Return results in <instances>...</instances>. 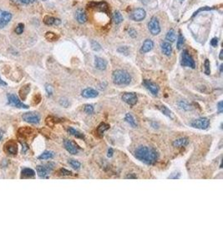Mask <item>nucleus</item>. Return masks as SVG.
I'll use <instances>...</instances> for the list:
<instances>
[{"instance_id":"1","label":"nucleus","mask_w":223,"mask_h":250,"mask_svg":"<svg viewBox=\"0 0 223 250\" xmlns=\"http://www.w3.org/2000/svg\"><path fill=\"white\" fill-rule=\"evenodd\" d=\"M134 156L145 164H153L158 159V153L154 148L149 146H139L134 152Z\"/></svg>"},{"instance_id":"2","label":"nucleus","mask_w":223,"mask_h":250,"mask_svg":"<svg viewBox=\"0 0 223 250\" xmlns=\"http://www.w3.org/2000/svg\"><path fill=\"white\" fill-rule=\"evenodd\" d=\"M132 78L130 74L123 69H117L113 72L112 80L116 85H128L131 82Z\"/></svg>"},{"instance_id":"3","label":"nucleus","mask_w":223,"mask_h":250,"mask_svg":"<svg viewBox=\"0 0 223 250\" xmlns=\"http://www.w3.org/2000/svg\"><path fill=\"white\" fill-rule=\"evenodd\" d=\"M181 64L184 67H189V68H196L195 61H194L193 58L190 54V53L188 52L187 49L183 50L182 54H181Z\"/></svg>"},{"instance_id":"4","label":"nucleus","mask_w":223,"mask_h":250,"mask_svg":"<svg viewBox=\"0 0 223 250\" xmlns=\"http://www.w3.org/2000/svg\"><path fill=\"white\" fill-rule=\"evenodd\" d=\"M191 126L201 130L207 129L210 126V120L207 118H200L194 119L191 123Z\"/></svg>"},{"instance_id":"5","label":"nucleus","mask_w":223,"mask_h":250,"mask_svg":"<svg viewBox=\"0 0 223 250\" xmlns=\"http://www.w3.org/2000/svg\"><path fill=\"white\" fill-rule=\"evenodd\" d=\"M54 167V164L53 163H49L47 164H44V165L37 166L36 169H37V173L39 174V176L40 178H47L48 175L53 170Z\"/></svg>"},{"instance_id":"6","label":"nucleus","mask_w":223,"mask_h":250,"mask_svg":"<svg viewBox=\"0 0 223 250\" xmlns=\"http://www.w3.org/2000/svg\"><path fill=\"white\" fill-rule=\"evenodd\" d=\"M148 28L150 32L153 35H157L160 33V23L158 19L156 18V17H152L151 19L150 20L148 23Z\"/></svg>"},{"instance_id":"7","label":"nucleus","mask_w":223,"mask_h":250,"mask_svg":"<svg viewBox=\"0 0 223 250\" xmlns=\"http://www.w3.org/2000/svg\"><path fill=\"white\" fill-rule=\"evenodd\" d=\"M23 119L29 123H34L37 124L40 122V116L37 113H33V112H29L23 114Z\"/></svg>"},{"instance_id":"8","label":"nucleus","mask_w":223,"mask_h":250,"mask_svg":"<svg viewBox=\"0 0 223 250\" xmlns=\"http://www.w3.org/2000/svg\"><path fill=\"white\" fill-rule=\"evenodd\" d=\"M8 103L13 105V106L16 107V108H29V106L28 105H25L24 103H23L21 102L19 98H18L15 94H8Z\"/></svg>"},{"instance_id":"9","label":"nucleus","mask_w":223,"mask_h":250,"mask_svg":"<svg viewBox=\"0 0 223 250\" xmlns=\"http://www.w3.org/2000/svg\"><path fill=\"white\" fill-rule=\"evenodd\" d=\"M12 13L4 10L0 9V28H3L8 25L12 19Z\"/></svg>"},{"instance_id":"10","label":"nucleus","mask_w":223,"mask_h":250,"mask_svg":"<svg viewBox=\"0 0 223 250\" xmlns=\"http://www.w3.org/2000/svg\"><path fill=\"white\" fill-rule=\"evenodd\" d=\"M89 8H91L95 10H98L100 12H104V13H109V5L108 3H105V2H91L88 4Z\"/></svg>"},{"instance_id":"11","label":"nucleus","mask_w":223,"mask_h":250,"mask_svg":"<svg viewBox=\"0 0 223 250\" xmlns=\"http://www.w3.org/2000/svg\"><path fill=\"white\" fill-rule=\"evenodd\" d=\"M145 16H146V12H145V10L141 8H136V9H135L132 12L131 15H130V18H131V19H133L134 21L140 22V21H142L143 19H145Z\"/></svg>"},{"instance_id":"12","label":"nucleus","mask_w":223,"mask_h":250,"mask_svg":"<svg viewBox=\"0 0 223 250\" xmlns=\"http://www.w3.org/2000/svg\"><path fill=\"white\" fill-rule=\"evenodd\" d=\"M122 100L130 106H134L137 103V96L135 93H125L122 95Z\"/></svg>"},{"instance_id":"13","label":"nucleus","mask_w":223,"mask_h":250,"mask_svg":"<svg viewBox=\"0 0 223 250\" xmlns=\"http://www.w3.org/2000/svg\"><path fill=\"white\" fill-rule=\"evenodd\" d=\"M143 85L147 88V89L152 93L154 96H156L159 93V87L156 83H153L150 80L145 79L143 81Z\"/></svg>"},{"instance_id":"14","label":"nucleus","mask_w":223,"mask_h":250,"mask_svg":"<svg viewBox=\"0 0 223 250\" xmlns=\"http://www.w3.org/2000/svg\"><path fill=\"white\" fill-rule=\"evenodd\" d=\"M64 146L65 149L71 154H77L79 153V147L69 139H64Z\"/></svg>"},{"instance_id":"15","label":"nucleus","mask_w":223,"mask_h":250,"mask_svg":"<svg viewBox=\"0 0 223 250\" xmlns=\"http://www.w3.org/2000/svg\"><path fill=\"white\" fill-rule=\"evenodd\" d=\"M81 95L85 98H96L98 96L99 93L98 91H96L92 88H87L82 91Z\"/></svg>"},{"instance_id":"16","label":"nucleus","mask_w":223,"mask_h":250,"mask_svg":"<svg viewBox=\"0 0 223 250\" xmlns=\"http://www.w3.org/2000/svg\"><path fill=\"white\" fill-rule=\"evenodd\" d=\"M75 18H76L77 22L79 23H81V24L82 23H85L87 21V19H88L85 12L83 9H81V8L77 9L76 13H75Z\"/></svg>"},{"instance_id":"17","label":"nucleus","mask_w":223,"mask_h":250,"mask_svg":"<svg viewBox=\"0 0 223 250\" xmlns=\"http://www.w3.org/2000/svg\"><path fill=\"white\" fill-rule=\"evenodd\" d=\"M95 66L99 70H105L107 67V62L100 57H95Z\"/></svg>"},{"instance_id":"18","label":"nucleus","mask_w":223,"mask_h":250,"mask_svg":"<svg viewBox=\"0 0 223 250\" xmlns=\"http://www.w3.org/2000/svg\"><path fill=\"white\" fill-rule=\"evenodd\" d=\"M153 47H154V43H153L152 40L150 39H146L145 40V42L142 44L141 48H140V52L143 53H148L150 50L152 49Z\"/></svg>"},{"instance_id":"19","label":"nucleus","mask_w":223,"mask_h":250,"mask_svg":"<svg viewBox=\"0 0 223 250\" xmlns=\"http://www.w3.org/2000/svg\"><path fill=\"white\" fill-rule=\"evenodd\" d=\"M44 23H45L46 25L51 26V25H59L61 23V21L60 19H59V18H55L54 17L47 15V16L44 17Z\"/></svg>"},{"instance_id":"20","label":"nucleus","mask_w":223,"mask_h":250,"mask_svg":"<svg viewBox=\"0 0 223 250\" xmlns=\"http://www.w3.org/2000/svg\"><path fill=\"white\" fill-rule=\"evenodd\" d=\"M188 143H189V139L187 138H179L177 139L174 140L172 144L173 146L176 148H182L188 145Z\"/></svg>"},{"instance_id":"21","label":"nucleus","mask_w":223,"mask_h":250,"mask_svg":"<svg viewBox=\"0 0 223 250\" xmlns=\"http://www.w3.org/2000/svg\"><path fill=\"white\" fill-rule=\"evenodd\" d=\"M160 47H161V51H162L163 54H165L166 56H170L171 54L172 46L169 42H163Z\"/></svg>"},{"instance_id":"22","label":"nucleus","mask_w":223,"mask_h":250,"mask_svg":"<svg viewBox=\"0 0 223 250\" xmlns=\"http://www.w3.org/2000/svg\"><path fill=\"white\" fill-rule=\"evenodd\" d=\"M5 147H6V151L11 155H15L18 153V147L16 143L10 142L6 144Z\"/></svg>"},{"instance_id":"23","label":"nucleus","mask_w":223,"mask_h":250,"mask_svg":"<svg viewBox=\"0 0 223 250\" xmlns=\"http://www.w3.org/2000/svg\"><path fill=\"white\" fill-rule=\"evenodd\" d=\"M67 131L68 133H69L70 135L75 137V138H85V135H84L83 133H81L79 131L76 130L75 128H72V127L68 128Z\"/></svg>"},{"instance_id":"24","label":"nucleus","mask_w":223,"mask_h":250,"mask_svg":"<svg viewBox=\"0 0 223 250\" xmlns=\"http://www.w3.org/2000/svg\"><path fill=\"white\" fill-rule=\"evenodd\" d=\"M157 108H158V109H159L163 114H165L166 116H167L168 118H174L173 113L167 108V107H166L165 105H160V106H158Z\"/></svg>"},{"instance_id":"25","label":"nucleus","mask_w":223,"mask_h":250,"mask_svg":"<svg viewBox=\"0 0 223 250\" xmlns=\"http://www.w3.org/2000/svg\"><path fill=\"white\" fill-rule=\"evenodd\" d=\"M125 119V121H126L130 126L133 127V128H136V127H137V122H136V120H135V118L133 117V115L130 114V113H126Z\"/></svg>"},{"instance_id":"26","label":"nucleus","mask_w":223,"mask_h":250,"mask_svg":"<svg viewBox=\"0 0 223 250\" xmlns=\"http://www.w3.org/2000/svg\"><path fill=\"white\" fill-rule=\"evenodd\" d=\"M21 175H22L21 176L22 178H34L35 176V172L31 168H24V169L22 170Z\"/></svg>"},{"instance_id":"27","label":"nucleus","mask_w":223,"mask_h":250,"mask_svg":"<svg viewBox=\"0 0 223 250\" xmlns=\"http://www.w3.org/2000/svg\"><path fill=\"white\" fill-rule=\"evenodd\" d=\"M178 106L181 109L185 110V111H190V110L192 109V107L190 104L188 102H186L185 100H181L178 102Z\"/></svg>"},{"instance_id":"28","label":"nucleus","mask_w":223,"mask_h":250,"mask_svg":"<svg viewBox=\"0 0 223 250\" xmlns=\"http://www.w3.org/2000/svg\"><path fill=\"white\" fill-rule=\"evenodd\" d=\"M109 128H110V125L109 124L105 123H100L98 126V128H97V133H98L100 136H103L104 133H105L106 130L109 129Z\"/></svg>"},{"instance_id":"29","label":"nucleus","mask_w":223,"mask_h":250,"mask_svg":"<svg viewBox=\"0 0 223 250\" xmlns=\"http://www.w3.org/2000/svg\"><path fill=\"white\" fill-rule=\"evenodd\" d=\"M54 157V153L52 152V151H45L44 153H42L41 155L38 157L39 159L41 160H45V159H49V158H52Z\"/></svg>"},{"instance_id":"30","label":"nucleus","mask_w":223,"mask_h":250,"mask_svg":"<svg viewBox=\"0 0 223 250\" xmlns=\"http://www.w3.org/2000/svg\"><path fill=\"white\" fill-rule=\"evenodd\" d=\"M166 39L167 40V41H169V42H171V43L176 41V33H175V30L171 28V29H170L169 31H168V33H167V34H166Z\"/></svg>"},{"instance_id":"31","label":"nucleus","mask_w":223,"mask_h":250,"mask_svg":"<svg viewBox=\"0 0 223 250\" xmlns=\"http://www.w3.org/2000/svg\"><path fill=\"white\" fill-rule=\"evenodd\" d=\"M113 20L115 22V24H120V23L123 22V17H122L121 13H120L119 11H115L114 14H113Z\"/></svg>"},{"instance_id":"32","label":"nucleus","mask_w":223,"mask_h":250,"mask_svg":"<svg viewBox=\"0 0 223 250\" xmlns=\"http://www.w3.org/2000/svg\"><path fill=\"white\" fill-rule=\"evenodd\" d=\"M45 38L49 42H53V41H56L59 38V37L56 33L53 32H47L45 33Z\"/></svg>"},{"instance_id":"33","label":"nucleus","mask_w":223,"mask_h":250,"mask_svg":"<svg viewBox=\"0 0 223 250\" xmlns=\"http://www.w3.org/2000/svg\"><path fill=\"white\" fill-rule=\"evenodd\" d=\"M12 3H15V4H19V5H27V4H30V3H34V2H36L37 0H10Z\"/></svg>"},{"instance_id":"34","label":"nucleus","mask_w":223,"mask_h":250,"mask_svg":"<svg viewBox=\"0 0 223 250\" xmlns=\"http://www.w3.org/2000/svg\"><path fill=\"white\" fill-rule=\"evenodd\" d=\"M29 92V84H28V85H24V86L19 90V95L22 97V98H24Z\"/></svg>"},{"instance_id":"35","label":"nucleus","mask_w":223,"mask_h":250,"mask_svg":"<svg viewBox=\"0 0 223 250\" xmlns=\"http://www.w3.org/2000/svg\"><path fill=\"white\" fill-rule=\"evenodd\" d=\"M69 165H70L73 168H74V169H79V168L81 167L80 163L75 159H69Z\"/></svg>"},{"instance_id":"36","label":"nucleus","mask_w":223,"mask_h":250,"mask_svg":"<svg viewBox=\"0 0 223 250\" xmlns=\"http://www.w3.org/2000/svg\"><path fill=\"white\" fill-rule=\"evenodd\" d=\"M184 38H183L182 34L181 33H179V36H178V39H177V43H176V47L178 49H181V48L183 47V44H184Z\"/></svg>"},{"instance_id":"37","label":"nucleus","mask_w":223,"mask_h":250,"mask_svg":"<svg viewBox=\"0 0 223 250\" xmlns=\"http://www.w3.org/2000/svg\"><path fill=\"white\" fill-rule=\"evenodd\" d=\"M94 111H95L94 107L91 104H86L84 107V112L85 113H87V114H92V113H94Z\"/></svg>"},{"instance_id":"38","label":"nucleus","mask_w":223,"mask_h":250,"mask_svg":"<svg viewBox=\"0 0 223 250\" xmlns=\"http://www.w3.org/2000/svg\"><path fill=\"white\" fill-rule=\"evenodd\" d=\"M204 72L206 73V75H209L211 73V68H210V62L208 59L205 60L204 62Z\"/></svg>"},{"instance_id":"39","label":"nucleus","mask_w":223,"mask_h":250,"mask_svg":"<svg viewBox=\"0 0 223 250\" xmlns=\"http://www.w3.org/2000/svg\"><path fill=\"white\" fill-rule=\"evenodd\" d=\"M24 23H19L17 25V27H16V28H15V33H17V34H21V33H23V32H24Z\"/></svg>"},{"instance_id":"40","label":"nucleus","mask_w":223,"mask_h":250,"mask_svg":"<svg viewBox=\"0 0 223 250\" xmlns=\"http://www.w3.org/2000/svg\"><path fill=\"white\" fill-rule=\"evenodd\" d=\"M91 47L92 49L95 50V51H100L101 49V46L99 44V43H97L96 41H94V40L91 41Z\"/></svg>"},{"instance_id":"41","label":"nucleus","mask_w":223,"mask_h":250,"mask_svg":"<svg viewBox=\"0 0 223 250\" xmlns=\"http://www.w3.org/2000/svg\"><path fill=\"white\" fill-rule=\"evenodd\" d=\"M59 103H60V105H62V106L64 107V108H68V107H69V101H68L67 98H61L60 101H59Z\"/></svg>"},{"instance_id":"42","label":"nucleus","mask_w":223,"mask_h":250,"mask_svg":"<svg viewBox=\"0 0 223 250\" xmlns=\"http://www.w3.org/2000/svg\"><path fill=\"white\" fill-rule=\"evenodd\" d=\"M45 90H46V92H47V93L49 96H51V95L53 94V88H52V86L49 85V84H46V86H45Z\"/></svg>"},{"instance_id":"43","label":"nucleus","mask_w":223,"mask_h":250,"mask_svg":"<svg viewBox=\"0 0 223 250\" xmlns=\"http://www.w3.org/2000/svg\"><path fill=\"white\" fill-rule=\"evenodd\" d=\"M59 173H60L61 175H64V176H65V175H71V174H72V173H71L70 171L65 169V168H61V169L59 170Z\"/></svg>"},{"instance_id":"44","label":"nucleus","mask_w":223,"mask_h":250,"mask_svg":"<svg viewBox=\"0 0 223 250\" xmlns=\"http://www.w3.org/2000/svg\"><path fill=\"white\" fill-rule=\"evenodd\" d=\"M181 177V173H171V176L168 177V178H174V179H176V178H180Z\"/></svg>"},{"instance_id":"45","label":"nucleus","mask_w":223,"mask_h":250,"mask_svg":"<svg viewBox=\"0 0 223 250\" xmlns=\"http://www.w3.org/2000/svg\"><path fill=\"white\" fill-rule=\"evenodd\" d=\"M217 109L220 113H221L223 112V107H222V101H220L219 103H217Z\"/></svg>"},{"instance_id":"46","label":"nucleus","mask_w":223,"mask_h":250,"mask_svg":"<svg viewBox=\"0 0 223 250\" xmlns=\"http://www.w3.org/2000/svg\"><path fill=\"white\" fill-rule=\"evenodd\" d=\"M211 46L213 47L217 46V44H218V38H212V39L211 40Z\"/></svg>"},{"instance_id":"47","label":"nucleus","mask_w":223,"mask_h":250,"mask_svg":"<svg viewBox=\"0 0 223 250\" xmlns=\"http://www.w3.org/2000/svg\"><path fill=\"white\" fill-rule=\"evenodd\" d=\"M129 33H130L129 34H130V35L132 38H135V37L136 36V32H135L134 29H130V32H129Z\"/></svg>"},{"instance_id":"48","label":"nucleus","mask_w":223,"mask_h":250,"mask_svg":"<svg viewBox=\"0 0 223 250\" xmlns=\"http://www.w3.org/2000/svg\"><path fill=\"white\" fill-rule=\"evenodd\" d=\"M113 154H114V151H113V149H112L111 148H109V149H108V154H107V156H108L109 158H111V157L113 156Z\"/></svg>"},{"instance_id":"49","label":"nucleus","mask_w":223,"mask_h":250,"mask_svg":"<svg viewBox=\"0 0 223 250\" xmlns=\"http://www.w3.org/2000/svg\"><path fill=\"white\" fill-rule=\"evenodd\" d=\"M126 178H137V177L135 175H133V173H130L126 176Z\"/></svg>"},{"instance_id":"50","label":"nucleus","mask_w":223,"mask_h":250,"mask_svg":"<svg viewBox=\"0 0 223 250\" xmlns=\"http://www.w3.org/2000/svg\"><path fill=\"white\" fill-rule=\"evenodd\" d=\"M0 84H1V85H6L7 83H4V81H3V80L1 79V78H0Z\"/></svg>"},{"instance_id":"51","label":"nucleus","mask_w":223,"mask_h":250,"mask_svg":"<svg viewBox=\"0 0 223 250\" xmlns=\"http://www.w3.org/2000/svg\"><path fill=\"white\" fill-rule=\"evenodd\" d=\"M219 58H220V59H221V60L222 59V50H221V52H220Z\"/></svg>"},{"instance_id":"52","label":"nucleus","mask_w":223,"mask_h":250,"mask_svg":"<svg viewBox=\"0 0 223 250\" xmlns=\"http://www.w3.org/2000/svg\"><path fill=\"white\" fill-rule=\"evenodd\" d=\"M142 2H143V3H148L149 2H150V0H141Z\"/></svg>"},{"instance_id":"53","label":"nucleus","mask_w":223,"mask_h":250,"mask_svg":"<svg viewBox=\"0 0 223 250\" xmlns=\"http://www.w3.org/2000/svg\"><path fill=\"white\" fill-rule=\"evenodd\" d=\"M2 137H3V133H2V132L0 131V139L2 138Z\"/></svg>"},{"instance_id":"54","label":"nucleus","mask_w":223,"mask_h":250,"mask_svg":"<svg viewBox=\"0 0 223 250\" xmlns=\"http://www.w3.org/2000/svg\"><path fill=\"white\" fill-rule=\"evenodd\" d=\"M43 1H46V0H43Z\"/></svg>"}]
</instances>
